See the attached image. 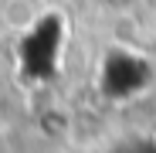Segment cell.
I'll return each mask as SVG.
<instances>
[]
</instances>
